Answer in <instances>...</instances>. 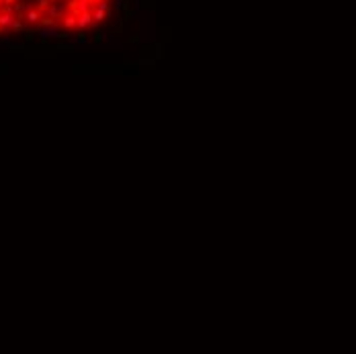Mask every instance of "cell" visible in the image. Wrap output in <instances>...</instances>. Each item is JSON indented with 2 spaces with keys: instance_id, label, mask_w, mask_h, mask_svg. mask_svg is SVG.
<instances>
[{
  "instance_id": "obj_1",
  "label": "cell",
  "mask_w": 356,
  "mask_h": 354,
  "mask_svg": "<svg viewBox=\"0 0 356 354\" xmlns=\"http://www.w3.org/2000/svg\"><path fill=\"white\" fill-rule=\"evenodd\" d=\"M113 0H0V37L70 35L103 25Z\"/></svg>"
}]
</instances>
